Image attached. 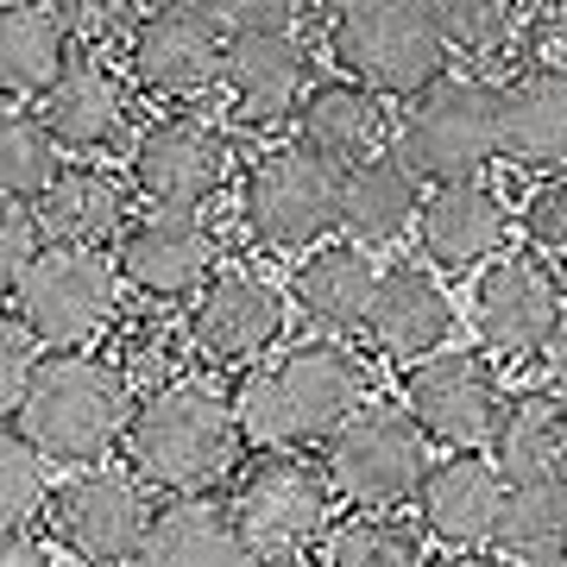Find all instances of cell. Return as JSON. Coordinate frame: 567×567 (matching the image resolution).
I'll return each instance as SVG.
<instances>
[{
  "label": "cell",
  "mask_w": 567,
  "mask_h": 567,
  "mask_svg": "<svg viewBox=\"0 0 567 567\" xmlns=\"http://www.w3.org/2000/svg\"><path fill=\"white\" fill-rule=\"evenodd\" d=\"M39 114L58 133L63 152H102L126 126V82L107 63V51H76L63 82L39 102Z\"/></svg>",
  "instance_id": "d4e9b609"
},
{
  "label": "cell",
  "mask_w": 567,
  "mask_h": 567,
  "mask_svg": "<svg viewBox=\"0 0 567 567\" xmlns=\"http://www.w3.org/2000/svg\"><path fill=\"white\" fill-rule=\"evenodd\" d=\"M328 58L347 82H360L379 102H416L447 76V44L429 7L410 0H353L328 13Z\"/></svg>",
  "instance_id": "5b68a950"
},
{
  "label": "cell",
  "mask_w": 567,
  "mask_h": 567,
  "mask_svg": "<svg viewBox=\"0 0 567 567\" xmlns=\"http://www.w3.org/2000/svg\"><path fill=\"white\" fill-rule=\"evenodd\" d=\"M561 309H567V290L543 252H505V259L486 265L473 278V290H466L473 334L498 360H548V341L561 328Z\"/></svg>",
  "instance_id": "4fadbf2b"
},
{
  "label": "cell",
  "mask_w": 567,
  "mask_h": 567,
  "mask_svg": "<svg viewBox=\"0 0 567 567\" xmlns=\"http://www.w3.org/2000/svg\"><path fill=\"white\" fill-rule=\"evenodd\" d=\"M70 32H63L58 7H7L0 13V89H7V107L13 102H32V95H51L70 70Z\"/></svg>",
  "instance_id": "f1b7e54d"
},
{
  "label": "cell",
  "mask_w": 567,
  "mask_h": 567,
  "mask_svg": "<svg viewBox=\"0 0 567 567\" xmlns=\"http://www.w3.org/2000/svg\"><path fill=\"white\" fill-rule=\"evenodd\" d=\"M234 524L252 543L259 561L278 555H309V543L334 529V486H328V466L309 454H252L234 480Z\"/></svg>",
  "instance_id": "30bf717a"
},
{
  "label": "cell",
  "mask_w": 567,
  "mask_h": 567,
  "mask_svg": "<svg viewBox=\"0 0 567 567\" xmlns=\"http://www.w3.org/2000/svg\"><path fill=\"white\" fill-rule=\"evenodd\" d=\"M524 567H567V555H548V561H524Z\"/></svg>",
  "instance_id": "7bdbcfd3"
},
{
  "label": "cell",
  "mask_w": 567,
  "mask_h": 567,
  "mask_svg": "<svg viewBox=\"0 0 567 567\" xmlns=\"http://www.w3.org/2000/svg\"><path fill=\"white\" fill-rule=\"evenodd\" d=\"M58 492H63L58 461H44L20 429H7L0 435V517H7V529H25L32 536V524L51 517Z\"/></svg>",
  "instance_id": "d6a6232c"
},
{
  "label": "cell",
  "mask_w": 567,
  "mask_h": 567,
  "mask_svg": "<svg viewBox=\"0 0 567 567\" xmlns=\"http://www.w3.org/2000/svg\"><path fill=\"white\" fill-rule=\"evenodd\" d=\"M517 227H524L529 252H543V259H567V171L529 183L524 208H517Z\"/></svg>",
  "instance_id": "d590c367"
},
{
  "label": "cell",
  "mask_w": 567,
  "mask_h": 567,
  "mask_svg": "<svg viewBox=\"0 0 567 567\" xmlns=\"http://www.w3.org/2000/svg\"><path fill=\"white\" fill-rule=\"evenodd\" d=\"M158 524L152 511V486H145L133 466H89V473H70L58 492V505L44 517L51 543L82 567H121L140 561L145 536Z\"/></svg>",
  "instance_id": "7c38bea8"
},
{
  "label": "cell",
  "mask_w": 567,
  "mask_h": 567,
  "mask_svg": "<svg viewBox=\"0 0 567 567\" xmlns=\"http://www.w3.org/2000/svg\"><path fill=\"white\" fill-rule=\"evenodd\" d=\"M39 365H44L39 341L7 316V322H0V410H7V423L20 416L25 391H32V379H39Z\"/></svg>",
  "instance_id": "74e56055"
},
{
  "label": "cell",
  "mask_w": 567,
  "mask_h": 567,
  "mask_svg": "<svg viewBox=\"0 0 567 567\" xmlns=\"http://www.w3.org/2000/svg\"><path fill=\"white\" fill-rule=\"evenodd\" d=\"M365 410V365L347 341H309L271 353L240 379L234 416H240L246 447L259 454H303L328 447L353 416Z\"/></svg>",
  "instance_id": "6da1fadb"
},
{
  "label": "cell",
  "mask_w": 567,
  "mask_h": 567,
  "mask_svg": "<svg viewBox=\"0 0 567 567\" xmlns=\"http://www.w3.org/2000/svg\"><path fill=\"white\" fill-rule=\"evenodd\" d=\"M322 567H423V536L398 517L360 511V517H341L328 529Z\"/></svg>",
  "instance_id": "836d02e7"
},
{
  "label": "cell",
  "mask_w": 567,
  "mask_h": 567,
  "mask_svg": "<svg viewBox=\"0 0 567 567\" xmlns=\"http://www.w3.org/2000/svg\"><path fill=\"white\" fill-rule=\"evenodd\" d=\"M505 385L492 372L486 353H466V347H447L442 360L416 365L404 379V410L416 416L429 442L454 447V454H480V447L498 442V423H505Z\"/></svg>",
  "instance_id": "2e32d148"
},
{
  "label": "cell",
  "mask_w": 567,
  "mask_h": 567,
  "mask_svg": "<svg viewBox=\"0 0 567 567\" xmlns=\"http://www.w3.org/2000/svg\"><path fill=\"white\" fill-rule=\"evenodd\" d=\"M0 567H51V548L39 536H25V529H7V543H0Z\"/></svg>",
  "instance_id": "f35d334b"
},
{
  "label": "cell",
  "mask_w": 567,
  "mask_h": 567,
  "mask_svg": "<svg viewBox=\"0 0 567 567\" xmlns=\"http://www.w3.org/2000/svg\"><path fill=\"white\" fill-rule=\"evenodd\" d=\"M429 20L442 32L447 58H505L524 44L517 7H498V0H435Z\"/></svg>",
  "instance_id": "e575fe53"
},
{
  "label": "cell",
  "mask_w": 567,
  "mask_h": 567,
  "mask_svg": "<svg viewBox=\"0 0 567 567\" xmlns=\"http://www.w3.org/2000/svg\"><path fill=\"white\" fill-rule=\"evenodd\" d=\"M498 548L517 555V567L548 561V555H567V473H555V480H529V486H511Z\"/></svg>",
  "instance_id": "1f68e13d"
},
{
  "label": "cell",
  "mask_w": 567,
  "mask_h": 567,
  "mask_svg": "<svg viewBox=\"0 0 567 567\" xmlns=\"http://www.w3.org/2000/svg\"><path fill=\"white\" fill-rule=\"evenodd\" d=\"M58 177H63V145L44 126V114L39 107H7V121H0V189H7V203L39 208Z\"/></svg>",
  "instance_id": "f546056e"
},
{
  "label": "cell",
  "mask_w": 567,
  "mask_h": 567,
  "mask_svg": "<svg viewBox=\"0 0 567 567\" xmlns=\"http://www.w3.org/2000/svg\"><path fill=\"white\" fill-rule=\"evenodd\" d=\"M461 322V309L454 297L442 290L435 278V265H385V278H379V297H372V322H365V341L379 347L385 360L398 365H429L447 353V334Z\"/></svg>",
  "instance_id": "ac0fdd59"
},
{
  "label": "cell",
  "mask_w": 567,
  "mask_h": 567,
  "mask_svg": "<svg viewBox=\"0 0 567 567\" xmlns=\"http://www.w3.org/2000/svg\"><path fill=\"white\" fill-rule=\"evenodd\" d=\"M133 567H259V555L240 536L227 505L183 498V505L158 511V524H152V536H145Z\"/></svg>",
  "instance_id": "484cf974"
},
{
  "label": "cell",
  "mask_w": 567,
  "mask_h": 567,
  "mask_svg": "<svg viewBox=\"0 0 567 567\" xmlns=\"http://www.w3.org/2000/svg\"><path fill=\"white\" fill-rule=\"evenodd\" d=\"M511 505V480L492 466V454H447L435 461L416 517L435 543H447V555H480L486 543H498Z\"/></svg>",
  "instance_id": "d6986e66"
},
{
  "label": "cell",
  "mask_w": 567,
  "mask_h": 567,
  "mask_svg": "<svg viewBox=\"0 0 567 567\" xmlns=\"http://www.w3.org/2000/svg\"><path fill=\"white\" fill-rule=\"evenodd\" d=\"M126 290H140L145 303H196L215 271H221V234L208 227V215H171V208H145L126 227V240L114 246Z\"/></svg>",
  "instance_id": "e0dca14e"
},
{
  "label": "cell",
  "mask_w": 567,
  "mask_h": 567,
  "mask_svg": "<svg viewBox=\"0 0 567 567\" xmlns=\"http://www.w3.org/2000/svg\"><path fill=\"white\" fill-rule=\"evenodd\" d=\"M505 164L567 171V70H517L505 82Z\"/></svg>",
  "instance_id": "4316f807"
},
{
  "label": "cell",
  "mask_w": 567,
  "mask_h": 567,
  "mask_svg": "<svg viewBox=\"0 0 567 567\" xmlns=\"http://www.w3.org/2000/svg\"><path fill=\"white\" fill-rule=\"evenodd\" d=\"M548 372H555V379H567V309H561V328H555V341H548Z\"/></svg>",
  "instance_id": "ab89813d"
},
{
  "label": "cell",
  "mask_w": 567,
  "mask_h": 567,
  "mask_svg": "<svg viewBox=\"0 0 567 567\" xmlns=\"http://www.w3.org/2000/svg\"><path fill=\"white\" fill-rule=\"evenodd\" d=\"M240 416L227 398H215L208 385L183 379L171 391L140 398L133 435H126V466L140 473L152 492H164L171 505L203 498L208 486H221L227 473L240 466Z\"/></svg>",
  "instance_id": "3957f363"
},
{
  "label": "cell",
  "mask_w": 567,
  "mask_h": 567,
  "mask_svg": "<svg viewBox=\"0 0 567 567\" xmlns=\"http://www.w3.org/2000/svg\"><path fill=\"white\" fill-rule=\"evenodd\" d=\"M240 221L271 252H322L341 227V171L303 145H265L240 177Z\"/></svg>",
  "instance_id": "ba28073f"
},
{
  "label": "cell",
  "mask_w": 567,
  "mask_h": 567,
  "mask_svg": "<svg viewBox=\"0 0 567 567\" xmlns=\"http://www.w3.org/2000/svg\"><path fill=\"white\" fill-rule=\"evenodd\" d=\"M435 567H505V561H492V555H442Z\"/></svg>",
  "instance_id": "60d3db41"
},
{
  "label": "cell",
  "mask_w": 567,
  "mask_h": 567,
  "mask_svg": "<svg viewBox=\"0 0 567 567\" xmlns=\"http://www.w3.org/2000/svg\"><path fill=\"white\" fill-rule=\"evenodd\" d=\"M423 203H429L423 177H416L398 152L360 164V171H347L341 177V234H347V246H360V252L398 246L410 227L423 221Z\"/></svg>",
  "instance_id": "cb8c5ba5"
},
{
  "label": "cell",
  "mask_w": 567,
  "mask_h": 567,
  "mask_svg": "<svg viewBox=\"0 0 567 567\" xmlns=\"http://www.w3.org/2000/svg\"><path fill=\"white\" fill-rule=\"evenodd\" d=\"M322 466H328V486L334 498H347L353 511H404L423 498L429 473V435L416 429L410 410H391V404H365L353 423L322 447Z\"/></svg>",
  "instance_id": "9c48e42d"
},
{
  "label": "cell",
  "mask_w": 567,
  "mask_h": 567,
  "mask_svg": "<svg viewBox=\"0 0 567 567\" xmlns=\"http://www.w3.org/2000/svg\"><path fill=\"white\" fill-rule=\"evenodd\" d=\"M379 278H385V265L372 259V252H360V246H347V240H328L322 252L297 259V271H290V303L303 309L309 328L322 341H341V334H360L372 322Z\"/></svg>",
  "instance_id": "7402d4cb"
},
{
  "label": "cell",
  "mask_w": 567,
  "mask_h": 567,
  "mask_svg": "<svg viewBox=\"0 0 567 567\" xmlns=\"http://www.w3.org/2000/svg\"><path fill=\"white\" fill-rule=\"evenodd\" d=\"M126 70L158 102H196L227 70L221 7H145L126 32Z\"/></svg>",
  "instance_id": "5bb4252c"
},
{
  "label": "cell",
  "mask_w": 567,
  "mask_h": 567,
  "mask_svg": "<svg viewBox=\"0 0 567 567\" xmlns=\"http://www.w3.org/2000/svg\"><path fill=\"white\" fill-rule=\"evenodd\" d=\"M492 466L505 473L511 486L567 473V398L561 391L536 385V391L511 398L505 423H498V442H492Z\"/></svg>",
  "instance_id": "83f0119b"
},
{
  "label": "cell",
  "mask_w": 567,
  "mask_h": 567,
  "mask_svg": "<svg viewBox=\"0 0 567 567\" xmlns=\"http://www.w3.org/2000/svg\"><path fill=\"white\" fill-rule=\"evenodd\" d=\"M561 70H567V13H561Z\"/></svg>",
  "instance_id": "ee69618b"
},
{
  "label": "cell",
  "mask_w": 567,
  "mask_h": 567,
  "mask_svg": "<svg viewBox=\"0 0 567 567\" xmlns=\"http://www.w3.org/2000/svg\"><path fill=\"white\" fill-rule=\"evenodd\" d=\"M140 221L126 203V183L102 164H63L51 196L39 203V227L51 246H76V252H102L107 240L121 246L126 227Z\"/></svg>",
  "instance_id": "603a6c76"
},
{
  "label": "cell",
  "mask_w": 567,
  "mask_h": 567,
  "mask_svg": "<svg viewBox=\"0 0 567 567\" xmlns=\"http://www.w3.org/2000/svg\"><path fill=\"white\" fill-rule=\"evenodd\" d=\"M511 240V208L492 183H447V189H429L423 221H416V246H423V265H447V271H486V265L505 259Z\"/></svg>",
  "instance_id": "ffe728a7"
},
{
  "label": "cell",
  "mask_w": 567,
  "mask_h": 567,
  "mask_svg": "<svg viewBox=\"0 0 567 567\" xmlns=\"http://www.w3.org/2000/svg\"><path fill=\"white\" fill-rule=\"evenodd\" d=\"M391 152L423 183H480L492 158H505V82L486 76H442L416 102L398 107Z\"/></svg>",
  "instance_id": "277c9868"
},
{
  "label": "cell",
  "mask_w": 567,
  "mask_h": 567,
  "mask_svg": "<svg viewBox=\"0 0 567 567\" xmlns=\"http://www.w3.org/2000/svg\"><path fill=\"white\" fill-rule=\"evenodd\" d=\"M7 316L51 353H89L126 322V278L107 252L44 246V259L7 290Z\"/></svg>",
  "instance_id": "52a82bcc"
},
{
  "label": "cell",
  "mask_w": 567,
  "mask_h": 567,
  "mask_svg": "<svg viewBox=\"0 0 567 567\" xmlns=\"http://www.w3.org/2000/svg\"><path fill=\"white\" fill-rule=\"evenodd\" d=\"M133 416H140V391L126 385V372L107 353H44L20 416L7 429H20L44 461L89 473L114 461V447H126Z\"/></svg>",
  "instance_id": "7a4b0ae2"
},
{
  "label": "cell",
  "mask_w": 567,
  "mask_h": 567,
  "mask_svg": "<svg viewBox=\"0 0 567 567\" xmlns=\"http://www.w3.org/2000/svg\"><path fill=\"white\" fill-rule=\"evenodd\" d=\"M227 20V70L221 102L240 126H297L309 89V44L297 7H221Z\"/></svg>",
  "instance_id": "8992f818"
},
{
  "label": "cell",
  "mask_w": 567,
  "mask_h": 567,
  "mask_svg": "<svg viewBox=\"0 0 567 567\" xmlns=\"http://www.w3.org/2000/svg\"><path fill=\"white\" fill-rule=\"evenodd\" d=\"M284 322H290V290L259 265H221L215 284L183 316L189 347L215 365L271 360V347L284 341Z\"/></svg>",
  "instance_id": "9a60e30c"
},
{
  "label": "cell",
  "mask_w": 567,
  "mask_h": 567,
  "mask_svg": "<svg viewBox=\"0 0 567 567\" xmlns=\"http://www.w3.org/2000/svg\"><path fill=\"white\" fill-rule=\"evenodd\" d=\"M183 353H196L189 347V328L164 322V316H126L114 328V353L107 360L121 365L126 385L140 391V398H152V391L183 385Z\"/></svg>",
  "instance_id": "4dcf8cb0"
},
{
  "label": "cell",
  "mask_w": 567,
  "mask_h": 567,
  "mask_svg": "<svg viewBox=\"0 0 567 567\" xmlns=\"http://www.w3.org/2000/svg\"><path fill=\"white\" fill-rule=\"evenodd\" d=\"M0 215H7V221H0V284L13 290V284L44 259V246H51V240H44L39 208H32V203H7Z\"/></svg>",
  "instance_id": "8d00e7d4"
},
{
  "label": "cell",
  "mask_w": 567,
  "mask_h": 567,
  "mask_svg": "<svg viewBox=\"0 0 567 567\" xmlns=\"http://www.w3.org/2000/svg\"><path fill=\"white\" fill-rule=\"evenodd\" d=\"M259 567H322L316 555H278V561H259Z\"/></svg>",
  "instance_id": "b9f144b4"
},
{
  "label": "cell",
  "mask_w": 567,
  "mask_h": 567,
  "mask_svg": "<svg viewBox=\"0 0 567 567\" xmlns=\"http://www.w3.org/2000/svg\"><path fill=\"white\" fill-rule=\"evenodd\" d=\"M391 133H398V114H385L379 95H365L360 82H322L303 102L297 126H290V145H303L309 158L334 164V171H360V164L385 158Z\"/></svg>",
  "instance_id": "44dd1931"
},
{
  "label": "cell",
  "mask_w": 567,
  "mask_h": 567,
  "mask_svg": "<svg viewBox=\"0 0 567 567\" xmlns=\"http://www.w3.org/2000/svg\"><path fill=\"white\" fill-rule=\"evenodd\" d=\"M126 177L152 208L203 215L234 177V140L203 107H171V114L140 126V140L126 152Z\"/></svg>",
  "instance_id": "8fae6325"
}]
</instances>
